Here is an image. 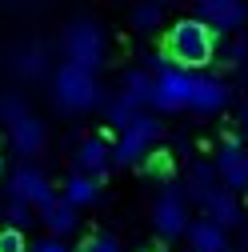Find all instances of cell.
Masks as SVG:
<instances>
[{
  "instance_id": "3",
  "label": "cell",
  "mask_w": 248,
  "mask_h": 252,
  "mask_svg": "<svg viewBox=\"0 0 248 252\" xmlns=\"http://www.w3.org/2000/svg\"><path fill=\"white\" fill-rule=\"evenodd\" d=\"M160 136H164V124L156 120V116H148V112H132V120L120 128V140H116V148H112V164H140V156L148 152V148H156L160 144Z\"/></svg>"
},
{
  "instance_id": "12",
  "label": "cell",
  "mask_w": 248,
  "mask_h": 252,
  "mask_svg": "<svg viewBox=\"0 0 248 252\" xmlns=\"http://www.w3.org/2000/svg\"><path fill=\"white\" fill-rule=\"evenodd\" d=\"M204 24H216L220 32H232V28L244 24V0H200V12Z\"/></svg>"
},
{
  "instance_id": "19",
  "label": "cell",
  "mask_w": 248,
  "mask_h": 252,
  "mask_svg": "<svg viewBox=\"0 0 248 252\" xmlns=\"http://www.w3.org/2000/svg\"><path fill=\"white\" fill-rule=\"evenodd\" d=\"M160 20H164V4H160V0H148V4H140L132 12V28H136V32H152Z\"/></svg>"
},
{
  "instance_id": "9",
  "label": "cell",
  "mask_w": 248,
  "mask_h": 252,
  "mask_svg": "<svg viewBox=\"0 0 248 252\" xmlns=\"http://www.w3.org/2000/svg\"><path fill=\"white\" fill-rule=\"evenodd\" d=\"M232 96V88L224 80H216V76H196L192 72V92H188V108L192 112H224Z\"/></svg>"
},
{
  "instance_id": "28",
  "label": "cell",
  "mask_w": 248,
  "mask_h": 252,
  "mask_svg": "<svg viewBox=\"0 0 248 252\" xmlns=\"http://www.w3.org/2000/svg\"><path fill=\"white\" fill-rule=\"evenodd\" d=\"M144 64H148V68H156V72H160V68H164V60H160L156 52H148V56H144Z\"/></svg>"
},
{
  "instance_id": "23",
  "label": "cell",
  "mask_w": 248,
  "mask_h": 252,
  "mask_svg": "<svg viewBox=\"0 0 248 252\" xmlns=\"http://www.w3.org/2000/svg\"><path fill=\"white\" fill-rule=\"evenodd\" d=\"M76 252H124V248H120V240H116V236L100 232V236H88V240H84Z\"/></svg>"
},
{
  "instance_id": "11",
  "label": "cell",
  "mask_w": 248,
  "mask_h": 252,
  "mask_svg": "<svg viewBox=\"0 0 248 252\" xmlns=\"http://www.w3.org/2000/svg\"><path fill=\"white\" fill-rule=\"evenodd\" d=\"M76 164H80V172H88L92 180L108 176V168H112V144H108L104 136H84L80 148H76Z\"/></svg>"
},
{
  "instance_id": "7",
  "label": "cell",
  "mask_w": 248,
  "mask_h": 252,
  "mask_svg": "<svg viewBox=\"0 0 248 252\" xmlns=\"http://www.w3.org/2000/svg\"><path fill=\"white\" fill-rule=\"evenodd\" d=\"M8 192H12V200H24V204H32V208H44V204L56 196V188L48 184V176H44L40 168L20 164V168L12 172V180H8Z\"/></svg>"
},
{
  "instance_id": "29",
  "label": "cell",
  "mask_w": 248,
  "mask_h": 252,
  "mask_svg": "<svg viewBox=\"0 0 248 252\" xmlns=\"http://www.w3.org/2000/svg\"><path fill=\"white\" fill-rule=\"evenodd\" d=\"M0 172H4V156H0Z\"/></svg>"
},
{
  "instance_id": "24",
  "label": "cell",
  "mask_w": 248,
  "mask_h": 252,
  "mask_svg": "<svg viewBox=\"0 0 248 252\" xmlns=\"http://www.w3.org/2000/svg\"><path fill=\"white\" fill-rule=\"evenodd\" d=\"M8 216V228H28V224H32V204H24V200H12V208L4 212Z\"/></svg>"
},
{
  "instance_id": "27",
  "label": "cell",
  "mask_w": 248,
  "mask_h": 252,
  "mask_svg": "<svg viewBox=\"0 0 248 252\" xmlns=\"http://www.w3.org/2000/svg\"><path fill=\"white\" fill-rule=\"evenodd\" d=\"M28 252H68V248H64V240H60V236H48V240H36Z\"/></svg>"
},
{
  "instance_id": "8",
  "label": "cell",
  "mask_w": 248,
  "mask_h": 252,
  "mask_svg": "<svg viewBox=\"0 0 248 252\" xmlns=\"http://www.w3.org/2000/svg\"><path fill=\"white\" fill-rule=\"evenodd\" d=\"M216 176H220L224 188H232V192H244V184H248V156H244V144L236 136H228L220 144V152H216Z\"/></svg>"
},
{
  "instance_id": "6",
  "label": "cell",
  "mask_w": 248,
  "mask_h": 252,
  "mask_svg": "<svg viewBox=\"0 0 248 252\" xmlns=\"http://www.w3.org/2000/svg\"><path fill=\"white\" fill-rule=\"evenodd\" d=\"M152 224H156V232L168 236V240L184 236V228H188V200H184V192L176 184H168L164 196L152 204Z\"/></svg>"
},
{
  "instance_id": "25",
  "label": "cell",
  "mask_w": 248,
  "mask_h": 252,
  "mask_svg": "<svg viewBox=\"0 0 248 252\" xmlns=\"http://www.w3.org/2000/svg\"><path fill=\"white\" fill-rule=\"evenodd\" d=\"M0 252H28V240L20 228H4L0 232Z\"/></svg>"
},
{
  "instance_id": "13",
  "label": "cell",
  "mask_w": 248,
  "mask_h": 252,
  "mask_svg": "<svg viewBox=\"0 0 248 252\" xmlns=\"http://www.w3.org/2000/svg\"><path fill=\"white\" fill-rule=\"evenodd\" d=\"M200 204H204L208 220H216L220 228H232V224H240V204H236V192H232V188L216 184V188H212V192H208Z\"/></svg>"
},
{
  "instance_id": "14",
  "label": "cell",
  "mask_w": 248,
  "mask_h": 252,
  "mask_svg": "<svg viewBox=\"0 0 248 252\" xmlns=\"http://www.w3.org/2000/svg\"><path fill=\"white\" fill-rule=\"evenodd\" d=\"M184 232H188V244H192V252H220L224 244H228V228H220V224H216V220H196V224H192V220H188V228H184Z\"/></svg>"
},
{
  "instance_id": "15",
  "label": "cell",
  "mask_w": 248,
  "mask_h": 252,
  "mask_svg": "<svg viewBox=\"0 0 248 252\" xmlns=\"http://www.w3.org/2000/svg\"><path fill=\"white\" fill-rule=\"evenodd\" d=\"M44 224H48V232L52 236H68L76 224H80V216H76V204H68V200H60V196H52L44 208Z\"/></svg>"
},
{
  "instance_id": "30",
  "label": "cell",
  "mask_w": 248,
  "mask_h": 252,
  "mask_svg": "<svg viewBox=\"0 0 248 252\" xmlns=\"http://www.w3.org/2000/svg\"><path fill=\"white\" fill-rule=\"evenodd\" d=\"M140 252H144V248H140Z\"/></svg>"
},
{
  "instance_id": "22",
  "label": "cell",
  "mask_w": 248,
  "mask_h": 252,
  "mask_svg": "<svg viewBox=\"0 0 248 252\" xmlns=\"http://www.w3.org/2000/svg\"><path fill=\"white\" fill-rule=\"evenodd\" d=\"M132 112H136V104L120 96V100H112V104H108V124H112V128H124V124L132 120Z\"/></svg>"
},
{
  "instance_id": "1",
  "label": "cell",
  "mask_w": 248,
  "mask_h": 252,
  "mask_svg": "<svg viewBox=\"0 0 248 252\" xmlns=\"http://www.w3.org/2000/svg\"><path fill=\"white\" fill-rule=\"evenodd\" d=\"M164 56L180 68H204L216 56V32L200 20V16H184L168 28L164 36Z\"/></svg>"
},
{
  "instance_id": "10",
  "label": "cell",
  "mask_w": 248,
  "mask_h": 252,
  "mask_svg": "<svg viewBox=\"0 0 248 252\" xmlns=\"http://www.w3.org/2000/svg\"><path fill=\"white\" fill-rule=\"evenodd\" d=\"M8 136H12V148H16L20 156H36V152L44 148V124L24 108L16 120H8Z\"/></svg>"
},
{
  "instance_id": "2",
  "label": "cell",
  "mask_w": 248,
  "mask_h": 252,
  "mask_svg": "<svg viewBox=\"0 0 248 252\" xmlns=\"http://www.w3.org/2000/svg\"><path fill=\"white\" fill-rule=\"evenodd\" d=\"M52 96L60 108H68V112H88V108H96L100 104V80L92 68H80V64H60L56 76H52Z\"/></svg>"
},
{
  "instance_id": "5",
  "label": "cell",
  "mask_w": 248,
  "mask_h": 252,
  "mask_svg": "<svg viewBox=\"0 0 248 252\" xmlns=\"http://www.w3.org/2000/svg\"><path fill=\"white\" fill-rule=\"evenodd\" d=\"M64 52H68V64L96 72L104 64V32L92 20H72L68 32H64Z\"/></svg>"
},
{
  "instance_id": "26",
  "label": "cell",
  "mask_w": 248,
  "mask_h": 252,
  "mask_svg": "<svg viewBox=\"0 0 248 252\" xmlns=\"http://www.w3.org/2000/svg\"><path fill=\"white\" fill-rule=\"evenodd\" d=\"M24 108H28V104H24L20 96H4V100H0V120H16Z\"/></svg>"
},
{
  "instance_id": "21",
  "label": "cell",
  "mask_w": 248,
  "mask_h": 252,
  "mask_svg": "<svg viewBox=\"0 0 248 252\" xmlns=\"http://www.w3.org/2000/svg\"><path fill=\"white\" fill-rule=\"evenodd\" d=\"M16 68H20L24 76H40V72L48 68V60H44V48H40V44H32V48H20V60H16Z\"/></svg>"
},
{
  "instance_id": "16",
  "label": "cell",
  "mask_w": 248,
  "mask_h": 252,
  "mask_svg": "<svg viewBox=\"0 0 248 252\" xmlns=\"http://www.w3.org/2000/svg\"><path fill=\"white\" fill-rule=\"evenodd\" d=\"M64 200L76 204V208H92V204H100V188L88 172H72L64 180Z\"/></svg>"
},
{
  "instance_id": "17",
  "label": "cell",
  "mask_w": 248,
  "mask_h": 252,
  "mask_svg": "<svg viewBox=\"0 0 248 252\" xmlns=\"http://www.w3.org/2000/svg\"><path fill=\"white\" fill-rule=\"evenodd\" d=\"M120 96H124V100H132L136 108L148 104V96H152V76L140 72V68H128V72L120 76Z\"/></svg>"
},
{
  "instance_id": "4",
  "label": "cell",
  "mask_w": 248,
  "mask_h": 252,
  "mask_svg": "<svg viewBox=\"0 0 248 252\" xmlns=\"http://www.w3.org/2000/svg\"><path fill=\"white\" fill-rule=\"evenodd\" d=\"M192 72H196V68L164 64V68H160L156 76H152V96H148V104H156L160 112H180V108H188Z\"/></svg>"
},
{
  "instance_id": "18",
  "label": "cell",
  "mask_w": 248,
  "mask_h": 252,
  "mask_svg": "<svg viewBox=\"0 0 248 252\" xmlns=\"http://www.w3.org/2000/svg\"><path fill=\"white\" fill-rule=\"evenodd\" d=\"M216 184H220L216 168H212V164H196V168L188 172V200H196V204H200V200H204V196L212 192Z\"/></svg>"
},
{
  "instance_id": "20",
  "label": "cell",
  "mask_w": 248,
  "mask_h": 252,
  "mask_svg": "<svg viewBox=\"0 0 248 252\" xmlns=\"http://www.w3.org/2000/svg\"><path fill=\"white\" fill-rule=\"evenodd\" d=\"M140 160H144V172L148 176H156V180H172V160H168V152H156V148H148L144 156H140Z\"/></svg>"
}]
</instances>
